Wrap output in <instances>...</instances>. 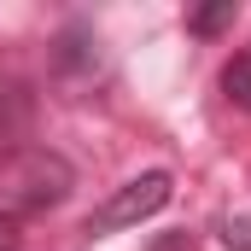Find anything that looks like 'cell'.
<instances>
[{
    "label": "cell",
    "mask_w": 251,
    "mask_h": 251,
    "mask_svg": "<svg viewBox=\"0 0 251 251\" xmlns=\"http://www.w3.org/2000/svg\"><path fill=\"white\" fill-rule=\"evenodd\" d=\"M70 187H76V170H70V158L53 152V146H18V152H0V216H6V222L64 204Z\"/></svg>",
    "instance_id": "obj_1"
},
{
    "label": "cell",
    "mask_w": 251,
    "mask_h": 251,
    "mask_svg": "<svg viewBox=\"0 0 251 251\" xmlns=\"http://www.w3.org/2000/svg\"><path fill=\"white\" fill-rule=\"evenodd\" d=\"M170 170H146V176H134L123 187L111 193L100 210H94V222H88V234H111V228H134V222H146V216H158L164 204H170Z\"/></svg>",
    "instance_id": "obj_2"
},
{
    "label": "cell",
    "mask_w": 251,
    "mask_h": 251,
    "mask_svg": "<svg viewBox=\"0 0 251 251\" xmlns=\"http://www.w3.org/2000/svg\"><path fill=\"white\" fill-rule=\"evenodd\" d=\"M29 123H35V94H29V82L6 76L0 82V146L18 152V140L29 134Z\"/></svg>",
    "instance_id": "obj_3"
},
{
    "label": "cell",
    "mask_w": 251,
    "mask_h": 251,
    "mask_svg": "<svg viewBox=\"0 0 251 251\" xmlns=\"http://www.w3.org/2000/svg\"><path fill=\"white\" fill-rule=\"evenodd\" d=\"M53 64H59L64 76H94V70H100V41H94L88 29H64Z\"/></svg>",
    "instance_id": "obj_4"
},
{
    "label": "cell",
    "mask_w": 251,
    "mask_h": 251,
    "mask_svg": "<svg viewBox=\"0 0 251 251\" xmlns=\"http://www.w3.org/2000/svg\"><path fill=\"white\" fill-rule=\"evenodd\" d=\"M222 94L240 111H251V53H234V59L222 64Z\"/></svg>",
    "instance_id": "obj_5"
},
{
    "label": "cell",
    "mask_w": 251,
    "mask_h": 251,
    "mask_svg": "<svg viewBox=\"0 0 251 251\" xmlns=\"http://www.w3.org/2000/svg\"><path fill=\"white\" fill-rule=\"evenodd\" d=\"M234 18H240V6H234V0H216V6H199V12H193L187 29L193 35H216V29H228Z\"/></svg>",
    "instance_id": "obj_6"
},
{
    "label": "cell",
    "mask_w": 251,
    "mask_h": 251,
    "mask_svg": "<svg viewBox=\"0 0 251 251\" xmlns=\"http://www.w3.org/2000/svg\"><path fill=\"white\" fill-rule=\"evenodd\" d=\"M222 246L228 251H251V216H228L222 222Z\"/></svg>",
    "instance_id": "obj_7"
},
{
    "label": "cell",
    "mask_w": 251,
    "mask_h": 251,
    "mask_svg": "<svg viewBox=\"0 0 251 251\" xmlns=\"http://www.w3.org/2000/svg\"><path fill=\"white\" fill-rule=\"evenodd\" d=\"M146 251H193V234H164V240H152Z\"/></svg>",
    "instance_id": "obj_8"
},
{
    "label": "cell",
    "mask_w": 251,
    "mask_h": 251,
    "mask_svg": "<svg viewBox=\"0 0 251 251\" xmlns=\"http://www.w3.org/2000/svg\"><path fill=\"white\" fill-rule=\"evenodd\" d=\"M0 251H24V240H18V222H6V216H0Z\"/></svg>",
    "instance_id": "obj_9"
}]
</instances>
